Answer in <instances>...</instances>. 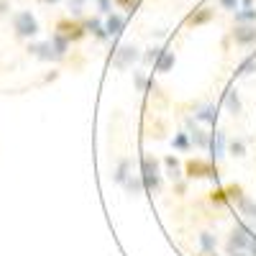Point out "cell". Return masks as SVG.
Here are the masks:
<instances>
[{
  "label": "cell",
  "mask_w": 256,
  "mask_h": 256,
  "mask_svg": "<svg viewBox=\"0 0 256 256\" xmlns=\"http://www.w3.org/2000/svg\"><path fill=\"white\" fill-rule=\"evenodd\" d=\"M141 177H144L146 192H152V195H162V190H164L162 159H156L154 154L144 152V154H141Z\"/></svg>",
  "instance_id": "cell-1"
},
{
  "label": "cell",
  "mask_w": 256,
  "mask_h": 256,
  "mask_svg": "<svg viewBox=\"0 0 256 256\" xmlns=\"http://www.w3.org/2000/svg\"><path fill=\"white\" fill-rule=\"evenodd\" d=\"M13 34H16V38H20V41H34V38L41 34L38 18H36L31 10H18V13H13Z\"/></svg>",
  "instance_id": "cell-2"
},
{
  "label": "cell",
  "mask_w": 256,
  "mask_h": 256,
  "mask_svg": "<svg viewBox=\"0 0 256 256\" xmlns=\"http://www.w3.org/2000/svg\"><path fill=\"white\" fill-rule=\"evenodd\" d=\"M184 177L187 180H212L218 187V164L208 162L202 156H192L184 162Z\"/></svg>",
  "instance_id": "cell-3"
},
{
  "label": "cell",
  "mask_w": 256,
  "mask_h": 256,
  "mask_svg": "<svg viewBox=\"0 0 256 256\" xmlns=\"http://www.w3.org/2000/svg\"><path fill=\"white\" fill-rule=\"evenodd\" d=\"M254 228L248 226V223H236L230 228V233H228V241H226V254L228 256H233V254H238V251H248V246H251V238H254Z\"/></svg>",
  "instance_id": "cell-4"
},
{
  "label": "cell",
  "mask_w": 256,
  "mask_h": 256,
  "mask_svg": "<svg viewBox=\"0 0 256 256\" xmlns=\"http://www.w3.org/2000/svg\"><path fill=\"white\" fill-rule=\"evenodd\" d=\"M141 59H144V52H141L136 44H120V46L113 49V56H110L113 67H116L118 72L134 70V64H138Z\"/></svg>",
  "instance_id": "cell-5"
},
{
  "label": "cell",
  "mask_w": 256,
  "mask_h": 256,
  "mask_svg": "<svg viewBox=\"0 0 256 256\" xmlns=\"http://www.w3.org/2000/svg\"><path fill=\"white\" fill-rule=\"evenodd\" d=\"M54 31H59V34H64L72 44H77V41H82L84 36H90L88 34V28H84V20H77V18H59L56 20V26H54Z\"/></svg>",
  "instance_id": "cell-6"
},
{
  "label": "cell",
  "mask_w": 256,
  "mask_h": 256,
  "mask_svg": "<svg viewBox=\"0 0 256 256\" xmlns=\"http://www.w3.org/2000/svg\"><path fill=\"white\" fill-rule=\"evenodd\" d=\"M184 128H187V134H190V138H192V146L200 148V152H208L210 144H212V136L195 120V116H184Z\"/></svg>",
  "instance_id": "cell-7"
},
{
  "label": "cell",
  "mask_w": 256,
  "mask_h": 256,
  "mask_svg": "<svg viewBox=\"0 0 256 256\" xmlns=\"http://www.w3.org/2000/svg\"><path fill=\"white\" fill-rule=\"evenodd\" d=\"M228 41L238 49H254L256 46V24L248 26H233L228 34Z\"/></svg>",
  "instance_id": "cell-8"
},
{
  "label": "cell",
  "mask_w": 256,
  "mask_h": 256,
  "mask_svg": "<svg viewBox=\"0 0 256 256\" xmlns=\"http://www.w3.org/2000/svg\"><path fill=\"white\" fill-rule=\"evenodd\" d=\"M26 52H28V56H34L38 62H62V56L52 46V41H28Z\"/></svg>",
  "instance_id": "cell-9"
},
{
  "label": "cell",
  "mask_w": 256,
  "mask_h": 256,
  "mask_svg": "<svg viewBox=\"0 0 256 256\" xmlns=\"http://www.w3.org/2000/svg\"><path fill=\"white\" fill-rule=\"evenodd\" d=\"M216 20V6H200L195 8L190 16H187V26L190 28H200V26H208Z\"/></svg>",
  "instance_id": "cell-10"
},
{
  "label": "cell",
  "mask_w": 256,
  "mask_h": 256,
  "mask_svg": "<svg viewBox=\"0 0 256 256\" xmlns=\"http://www.w3.org/2000/svg\"><path fill=\"white\" fill-rule=\"evenodd\" d=\"M84 28H88V34L98 41V44H108L110 41V34L108 28H105V20L102 16H92V18H84Z\"/></svg>",
  "instance_id": "cell-11"
},
{
  "label": "cell",
  "mask_w": 256,
  "mask_h": 256,
  "mask_svg": "<svg viewBox=\"0 0 256 256\" xmlns=\"http://www.w3.org/2000/svg\"><path fill=\"white\" fill-rule=\"evenodd\" d=\"M162 166H164V177H166L169 182H180V180H184V166H182V162H180L174 154L164 156V159H162Z\"/></svg>",
  "instance_id": "cell-12"
},
{
  "label": "cell",
  "mask_w": 256,
  "mask_h": 256,
  "mask_svg": "<svg viewBox=\"0 0 256 256\" xmlns=\"http://www.w3.org/2000/svg\"><path fill=\"white\" fill-rule=\"evenodd\" d=\"M223 105H226V110H228L233 118H241V116H244L241 95H238V90L233 88V84H228V90H226V95H223Z\"/></svg>",
  "instance_id": "cell-13"
},
{
  "label": "cell",
  "mask_w": 256,
  "mask_h": 256,
  "mask_svg": "<svg viewBox=\"0 0 256 256\" xmlns=\"http://www.w3.org/2000/svg\"><path fill=\"white\" fill-rule=\"evenodd\" d=\"M126 24H128V16H126V13H120V10H113L110 16H105V28H108L110 38L120 36V34H123V28H126Z\"/></svg>",
  "instance_id": "cell-14"
},
{
  "label": "cell",
  "mask_w": 256,
  "mask_h": 256,
  "mask_svg": "<svg viewBox=\"0 0 256 256\" xmlns=\"http://www.w3.org/2000/svg\"><path fill=\"white\" fill-rule=\"evenodd\" d=\"M210 152H212V162H216V164L228 154V134H226V131H216V134H212Z\"/></svg>",
  "instance_id": "cell-15"
},
{
  "label": "cell",
  "mask_w": 256,
  "mask_h": 256,
  "mask_svg": "<svg viewBox=\"0 0 256 256\" xmlns=\"http://www.w3.org/2000/svg\"><path fill=\"white\" fill-rule=\"evenodd\" d=\"M236 210L248 220V226L256 230V200L248 198V195H244L241 200H236Z\"/></svg>",
  "instance_id": "cell-16"
},
{
  "label": "cell",
  "mask_w": 256,
  "mask_h": 256,
  "mask_svg": "<svg viewBox=\"0 0 256 256\" xmlns=\"http://www.w3.org/2000/svg\"><path fill=\"white\" fill-rule=\"evenodd\" d=\"M195 120L198 123H210V126H216L218 120V108L212 102H202V105H195Z\"/></svg>",
  "instance_id": "cell-17"
},
{
  "label": "cell",
  "mask_w": 256,
  "mask_h": 256,
  "mask_svg": "<svg viewBox=\"0 0 256 256\" xmlns=\"http://www.w3.org/2000/svg\"><path fill=\"white\" fill-rule=\"evenodd\" d=\"M174 64H177V54H174V52H169V49L164 46L162 56H159L156 64H154V72H156V74H169V72L174 70Z\"/></svg>",
  "instance_id": "cell-18"
},
{
  "label": "cell",
  "mask_w": 256,
  "mask_h": 256,
  "mask_svg": "<svg viewBox=\"0 0 256 256\" xmlns=\"http://www.w3.org/2000/svg\"><path fill=\"white\" fill-rule=\"evenodd\" d=\"M131 174H134V164H131V159H128V156H123V159L116 164V169H113V182L123 187Z\"/></svg>",
  "instance_id": "cell-19"
},
{
  "label": "cell",
  "mask_w": 256,
  "mask_h": 256,
  "mask_svg": "<svg viewBox=\"0 0 256 256\" xmlns=\"http://www.w3.org/2000/svg\"><path fill=\"white\" fill-rule=\"evenodd\" d=\"M172 148H174L177 154H190L192 148H195V146H192L190 134H187V128H184V131H177V134L172 136Z\"/></svg>",
  "instance_id": "cell-20"
},
{
  "label": "cell",
  "mask_w": 256,
  "mask_h": 256,
  "mask_svg": "<svg viewBox=\"0 0 256 256\" xmlns=\"http://www.w3.org/2000/svg\"><path fill=\"white\" fill-rule=\"evenodd\" d=\"M198 241H200V251L202 254H212V251H218V236L212 230H200L198 233Z\"/></svg>",
  "instance_id": "cell-21"
},
{
  "label": "cell",
  "mask_w": 256,
  "mask_h": 256,
  "mask_svg": "<svg viewBox=\"0 0 256 256\" xmlns=\"http://www.w3.org/2000/svg\"><path fill=\"white\" fill-rule=\"evenodd\" d=\"M123 190H126L131 198H141V195H146L144 177H141V174H131V177H128V182L123 184Z\"/></svg>",
  "instance_id": "cell-22"
},
{
  "label": "cell",
  "mask_w": 256,
  "mask_h": 256,
  "mask_svg": "<svg viewBox=\"0 0 256 256\" xmlns=\"http://www.w3.org/2000/svg\"><path fill=\"white\" fill-rule=\"evenodd\" d=\"M49 41H52V46H54V52H56V54H59L62 59L67 56V54H70V49H72V41H70L67 36H64V34H59V31H54Z\"/></svg>",
  "instance_id": "cell-23"
},
{
  "label": "cell",
  "mask_w": 256,
  "mask_h": 256,
  "mask_svg": "<svg viewBox=\"0 0 256 256\" xmlns=\"http://www.w3.org/2000/svg\"><path fill=\"white\" fill-rule=\"evenodd\" d=\"M256 24V8H238L233 13V26H248Z\"/></svg>",
  "instance_id": "cell-24"
},
{
  "label": "cell",
  "mask_w": 256,
  "mask_h": 256,
  "mask_svg": "<svg viewBox=\"0 0 256 256\" xmlns=\"http://www.w3.org/2000/svg\"><path fill=\"white\" fill-rule=\"evenodd\" d=\"M256 72V56H246L241 64H238V67H236V72H233V77H236V80H241V77H251Z\"/></svg>",
  "instance_id": "cell-25"
},
{
  "label": "cell",
  "mask_w": 256,
  "mask_h": 256,
  "mask_svg": "<svg viewBox=\"0 0 256 256\" xmlns=\"http://www.w3.org/2000/svg\"><path fill=\"white\" fill-rule=\"evenodd\" d=\"M228 154L233 159H244L246 156V138H241V136L228 138Z\"/></svg>",
  "instance_id": "cell-26"
},
{
  "label": "cell",
  "mask_w": 256,
  "mask_h": 256,
  "mask_svg": "<svg viewBox=\"0 0 256 256\" xmlns=\"http://www.w3.org/2000/svg\"><path fill=\"white\" fill-rule=\"evenodd\" d=\"M162 52H164V46L162 44H154V46H148L146 52H144V64H146V67H154V64H156V59L162 56Z\"/></svg>",
  "instance_id": "cell-27"
},
{
  "label": "cell",
  "mask_w": 256,
  "mask_h": 256,
  "mask_svg": "<svg viewBox=\"0 0 256 256\" xmlns=\"http://www.w3.org/2000/svg\"><path fill=\"white\" fill-rule=\"evenodd\" d=\"M113 3H116V10H126L128 16L141 8V0H113Z\"/></svg>",
  "instance_id": "cell-28"
},
{
  "label": "cell",
  "mask_w": 256,
  "mask_h": 256,
  "mask_svg": "<svg viewBox=\"0 0 256 256\" xmlns=\"http://www.w3.org/2000/svg\"><path fill=\"white\" fill-rule=\"evenodd\" d=\"M92 3H95V10H98V16H110L113 10H116V3H113V0H92Z\"/></svg>",
  "instance_id": "cell-29"
},
{
  "label": "cell",
  "mask_w": 256,
  "mask_h": 256,
  "mask_svg": "<svg viewBox=\"0 0 256 256\" xmlns=\"http://www.w3.org/2000/svg\"><path fill=\"white\" fill-rule=\"evenodd\" d=\"M210 202H212V205H228V202H230V198H228L226 187H223V190H220V187L212 190V192H210Z\"/></svg>",
  "instance_id": "cell-30"
},
{
  "label": "cell",
  "mask_w": 256,
  "mask_h": 256,
  "mask_svg": "<svg viewBox=\"0 0 256 256\" xmlns=\"http://www.w3.org/2000/svg\"><path fill=\"white\" fill-rule=\"evenodd\" d=\"M226 192H228L230 202H236V200H241V198L246 195V190H244L241 184H236V182H233V184H228V187H226Z\"/></svg>",
  "instance_id": "cell-31"
},
{
  "label": "cell",
  "mask_w": 256,
  "mask_h": 256,
  "mask_svg": "<svg viewBox=\"0 0 256 256\" xmlns=\"http://www.w3.org/2000/svg\"><path fill=\"white\" fill-rule=\"evenodd\" d=\"M67 3H70V16L72 18H80L82 10H84V6H88V0H67Z\"/></svg>",
  "instance_id": "cell-32"
},
{
  "label": "cell",
  "mask_w": 256,
  "mask_h": 256,
  "mask_svg": "<svg viewBox=\"0 0 256 256\" xmlns=\"http://www.w3.org/2000/svg\"><path fill=\"white\" fill-rule=\"evenodd\" d=\"M216 3H218V8L226 10V13H236V10L241 8V0H216Z\"/></svg>",
  "instance_id": "cell-33"
},
{
  "label": "cell",
  "mask_w": 256,
  "mask_h": 256,
  "mask_svg": "<svg viewBox=\"0 0 256 256\" xmlns=\"http://www.w3.org/2000/svg\"><path fill=\"white\" fill-rule=\"evenodd\" d=\"M134 84H136L138 92H146L148 90V77L144 72H134Z\"/></svg>",
  "instance_id": "cell-34"
},
{
  "label": "cell",
  "mask_w": 256,
  "mask_h": 256,
  "mask_svg": "<svg viewBox=\"0 0 256 256\" xmlns=\"http://www.w3.org/2000/svg\"><path fill=\"white\" fill-rule=\"evenodd\" d=\"M172 187H174V192H177V198H184V192H187V177L180 180V182H172Z\"/></svg>",
  "instance_id": "cell-35"
},
{
  "label": "cell",
  "mask_w": 256,
  "mask_h": 256,
  "mask_svg": "<svg viewBox=\"0 0 256 256\" xmlns=\"http://www.w3.org/2000/svg\"><path fill=\"white\" fill-rule=\"evenodd\" d=\"M6 13H10V3L8 0H0V16H6Z\"/></svg>",
  "instance_id": "cell-36"
},
{
  "label": "cell",
  "mask_w": 256,
  "mask_h": 256,
  "mask_svg": "<svg viewBox=\"0 0 256 256\" xmlns=\"http://www.w3.org/2000/svg\"><path fill=\"white\" fill-rule=\"evenodd\" d=\"M241 8H256V0H241Z\"/></svg>",
  "instance_id": "cell-37"
},
{
  "label": "cell",
  "mask_w": 256,
  "mask_h": 256,
  "mask_svg": "<svg viewBox=\"0 0 256 256\" xmlns=\"http://www.w3.org/2000/svg\"><path fill=\"white\" fill-rule=\"evenodd\" d=\"M248 254L256 256V233H254V238H251V246H248Z\"/></svg>",
  "instance_id": "cell-38"
},
{
  "label": "cell",
  "mask_w": 256,
  "mask_h": 256,
  "mask_svg": "<svg viewBox=\"0 0 256 256\" xmlns=\"http://www.w3.org/2000/svg\"><path fill=\"white\" fill-rule=\"evenodd\" d=\"M41 3H46V6H56L59 0H41Z\"/></svg>",
  "instance_id": "cell-39"
},
{
  "label": "cell",
  "mask_w": 256,
  "mask_h": 256,
  "mask_svg": "<svg viewBox=\"0 0 256 256\" xmlns=\"http://www.w3.org/2000/svg\"><path fill=\"white\" fill-rule=\"evenodd\" d=\"M233 256H251L248 251H238V254H233Z\"/></svg>",
  "instance_id": "cell-40"
},
{
  "label": "cell",
  "mask_w": 256,
  "mask_h": 256,
  "mask_svg": "<svg viewBox=\"0 0 256 256\" xmlns=\"http://www.w3.org/2000/svg\"><path fill=\"white\" fill-rule=\"evenodd\" d=\"M205 256H220V254H218V251H212V254H205Z\"/></svg>",
  "instance_id": "cell-41"
}]
</instances>
